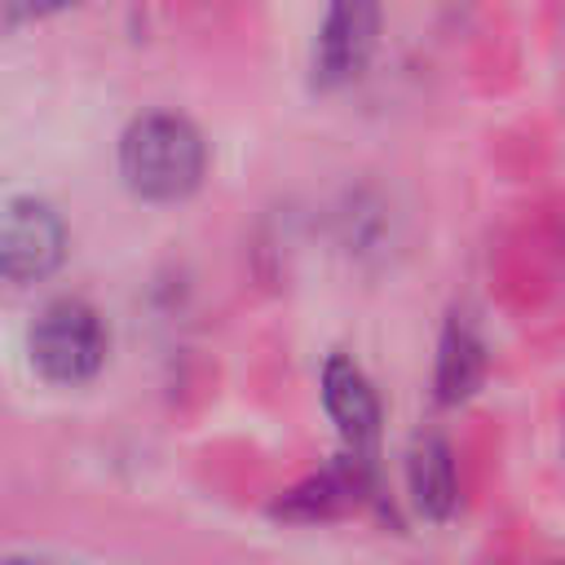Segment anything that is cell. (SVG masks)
I'll use <instances>...</instances> for the list:
<instances>
[{"mask_svg":"<svg viewBox=\"0 0 565 565\" xmlns=\"http://www.w3.org/2000/svg\"><path fill=\"white\" fill-rule=\"evenodd\" d=\"M481 371H486V349H481L477 331L455 313L437 344V402L455 406V402L472 397V388L481 384Z\"/></svg>","mask_w":565,"mask_h":565,"instance_id":"cell-8","label":"cell"},{"mask_svg":"<svg viewBox=\"0 0 565 565\" xmlns=\"http://www.w3.org/2000/svg\"><path fill=\"white\" fill-rule=\"evenodd\" d=\"M406 486H411V503L428 516V521H446L459 503V477H455V455L441 437H415L411 455H406Z\"/></svg>","mask_w":565,"mask_h":565,"instance_id":"cell-6","label":"cell"},{"mask_svg":"<svg viewBox=\"0 0 565 565\" xmlns=\"http://www.w3.org/2000/svg\"><path fill=\"white\" fill-rule=\"evenodd\" d=\"M0 565H40V561H18V556H13V561H0Z\"/></svg>","mask_w":565,"mask_h":565,"instance_id":"cell-10","label":"cell"},{"mask_svg":"<svg viewBox=\"0 0 565 565\" xmlns=\"http://www.w3.org/2000/svg\"><path fill=\"white\" fill-rule=\"evenodd\" d=\"M322 402H327V415L335 419V428L344 433V441L353 446V455L371 450V441L380 437V397L353 358H344V353L327 358Z\"/></svg>","mask_w":565,"mask_h":565,"instance_id":"cell-5","label":"cell"},{"mask_svg":"<svg viewBox=\"0 0 565 565\" xmlns=\"http://www.w3.org/2000/svg\"><path fill=\"white\" fill-rule=\"evenodd\" d=\"M380 44V0H327L318 40H313V84L344 88L353 84Z\"/></svg>","mask_w":565,"mask_h":565,"instance_id":"cell-4","label":"cell"},{"mask_svg":"<svg viewBox=\"0 0 565 565\" xmlns=\"http://www.w3.org/2000/svg\"><path fill=\"white\" fill-rule=\"evenodd\" d=\"M362 494V455L353 459H340L331 468H322L318 477L300 481L296 490H287L278 499V516H291V521H327L335 512H344L349 503H358Z\"/></svg>","mask_w":565,"mask_h":565,"instance_id":"cell-7","label":"cell"},{"mask_svg":"<svg viewBox=\"0 0 565 565\" xmlns=\"http://www.w3.org/2000/svg\"><path fill=\"white\" fill-rule=\"evenodd\" d=\"M9 4H13V13H22V18H49V13L75 9V4H84V0H9Z\"/></svg>","mask_w":565,"mask_h":565,"instance_id":"cell-9","label":"cell"},{"mask_svg":"<svg viewBox=\"0 0 565 565\" xmlns=\"http://www.w3.org/2000/svg\"><path fill=\"white\" fill-rule=\"evenodd\" d=\"M207 172L203 132L172 110L137 115L119 137V177L146 203H177L199 190Z\"/></svg>","mask_w":565,"mask_h":565,"instance_id":"cell-1","label":"cell"},{"mask_svg":"<svg viewBox=\"0 0 565 565\" xmlns=\"http://www.w3.org/2000/svg\"><path fill=\"white\" fill-rule=\"evenodd\" d=\"M31 366L49 384H88L106 362V327L84 300H53L26 335Z\"/></svg>","mask_w":565,"mask_h":565,"instance_id":"cell-2","label":"cell"},{"mask_svg":"<svg viewBox=\"0 0 565 565\" xmlns=\"http://www.w3.org/2000/svg\"><path fill=\"white\" fill-rule=\"evenodd\" d=\"M66 260V221L49 199L9 194L0 199V278L40 282Z\"/></svg>","mask_w":565,"mask_h":565,"instance_id":"cell-3","label":"cell"}]
</instances>
